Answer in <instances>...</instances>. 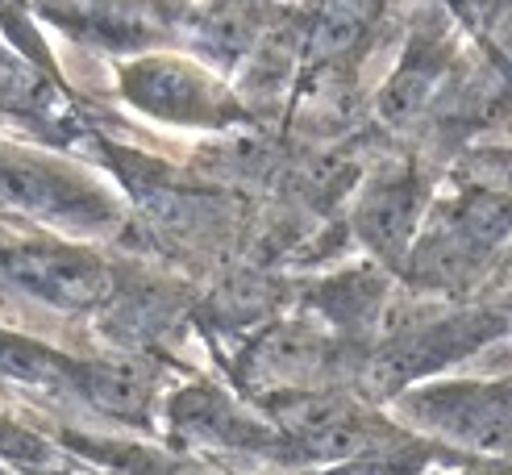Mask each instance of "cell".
<instances>
[{"label": "cell", "mask_w": 512, "mask_h": 475, "mask_svg": "<svg viewBox=\"0 0 512 475\" xmlns=\"http://www.w3.org/2000/svg\"><path fill=\"white\" fill-rule=\"evenodd\" d=\"M171 425L175 434H184L192 442H225V446H246V442H259L263 434L250 430V421L221 400L217 392H184L171 405Z\"/></svg>", "instance_id": "cell-8"}, {"label": "cell", "mask_w": 512, "mask_h": 475, "mask_svg": "<svg viewBox=\"0 0 512 475\" xmlns=\"http://www.w3.org/2000/svg\"><path fill=\"white\" fill-rule=\"evenodd\" d=\"M329 342L304 325H284L254 342L246 359V384L263 396L275 392H317L329 375Z\"/></svg>", "instance_id": "cell-3"}, {"label": "cell", "mask_w": 512, "mask_h": 475, "mask_svg": "<svg viewBox=\"0 0 512 475\" xmlns=\"http://www.w3.org/2000/svg\"><path fill=\"white\" fill-rule=\"evenodd\" d=\"M450 67V42L442 34H421L413 46H408V55L400 59L396 75L383 88V117L388 121H413L425 105L433 88L442 84V75Z\"/></svg>", "instance_id": "cell-6"}, {"label": "cell", "mask_w": 512, "mask_h": 475, "mask_svg": "<svg viewBox=\"0 0 512 475\" xmlns=\"http://www.w3.org/2000/svg\"><path fill=\"white\" fill-rule=\"evenodd\" d=\"M0 375L25 380V384H50V380L71 375V367H67V359H59L55 350H46L42 342L0 334Z\"/></svg>", "instance_id": "cell-11"}, {"label": "cell", "mask_w": 512, "mask_h": 475, "mask_svg": "<svg viewBox=\"0 0 512 475\" xmlns=\"http://www.w3.org/2000/svg\"><path fill=\"white\" fill-rule=\"evenodd\" d=\"M329 475H417V463H408L404 455H392V450H371V455L334 463Z\"/></svg>", "instance_id": "cell-12"}, {"label": "cell", "mask_w": 512, "mask_h": 475, "mask_svg": "<svg viewBox=\"0 0 512 475\" xmlns=\"http://www.w3.org/2000/svg\"><path fill=\"white\" fill-rule=\"evenodd\" d=\"M125 96L142 113H155L179 125H225L234 117L229 96L213 84L209 71H200L184 59H142L130 63L121 75Z\"/></svg>", "instance_id": "cell-2"}, {"label": "cell", "mask_w": 512, "mask_h": 475, "mask_svg": "<svg viewBox=\"0 0 512 475\" xmlns=\"http://www.w3.org/2000/svg\"><path fill=\"white\" fill-rule=\"evenodd\" d=\"M0 275L21 292L67 313L100 309L113 292V275L92 250L67 242H5L0 246Z\"/></svg>", "instance_id": "cell-1"}, {"label": "cell", "mask_w": 512, "mask_h": 475, "mask_svg": "<svg viewBox=\"0 0 512 475\" xmlns=\"http://www.w3.org/2000/svg\"><path fill=\"white\" fill-rule=\"evenodd\" d=\"M421 221V188L408 171H388L363 192L354 213V230L375 255L383 259H404L413 250Z\"/></svg>", "instance_id": "cell-5"}, {"label": "cell", "mask_w": 512, "mask_h": 475, "mask_svg": "<svg viewBox=\"0 0 512 475\" xmlns=\"http://www.w3.org/2000/svg\"><path fill=\"white\" fill-rule=\"evenodd\" d=\"M483 250L475 238H467L458 225H450V230H438L429 234L417 250H413V271L417 280L429 284V288H467L479 267H483Z\"/></svg>", "instance_id": "cell-7"}, {"label": "cell", "mask_w": 512, "mask_h": 475, "mask_svg": "<svg viewBox=\"0 0 512 475\" xmlns=\"http://www.w3.org/2000/svg\"><path fill=\"white\" fill-rule=\"evenodd\" d=\"M0 205L42 217H63V221H96L105 213L100 196L75 180L71 171L21 155H0Z\"/></svg>", "instance_id": "cell-4"}, {"label": "cell", "mask_w": 512, "mask_h": 475, "mask_svg": "<svg viewBox=\"0 0 512 475\" xmlns=\"http://www.w3.org/2000/svg\"><path fill=\"white\" fill-rule=\"evenodd\" d=\"M383 9V0H321V13L309 30V50L313 59H342L367 38Z\"/></svg>", "instance_id": "cell-10"}, {"label": "cell", "mask_w": 512, "mask_h": 475, "mask_svg": "<svg viewBox=\"0 0 512 475\" xmlns=\"http://www.w3.org/2000/svg\"><path fill=\"white\" fill-rule=\"evenodd\" d=\"M71 380L84 388V396L92 400L96 409L105 413H117V417H146V405H150V375L134 363H121V359H109V363H88L80 371H71Z\"/></svg>", "instance_id": "cell-9"}]
</instances>
